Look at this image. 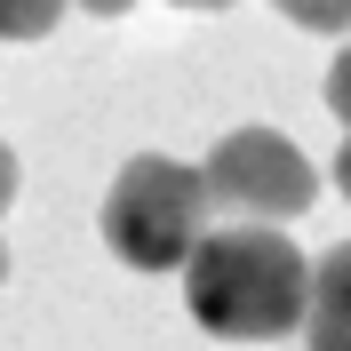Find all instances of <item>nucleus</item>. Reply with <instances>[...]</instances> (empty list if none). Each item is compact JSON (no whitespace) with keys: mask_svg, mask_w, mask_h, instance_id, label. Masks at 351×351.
<instances>
[{"mask_svg":"<svg viewBox=\"0 0 351 351\" xmlns=\"http://www.w3.org/2000/svg\"><path fill=\"white\" fill-rule=\"evenodd\" d=\"M0 287H8V247H0Z\"/></svg>","mask_w":351,"mask_h":351,"instance_id":"12","label":"nucleus"},{"mask_svg":"<svg viewBox=\"0 0 351 351\" xmlns=\"http://www.w3.org/2000/svg\"><path fill=\"white\" fill-rule=\"evenodd\" d=\"M328 112H335V120L351 128V48H343V56L328 64Z\"/></svg>","mask_w":351,"mask_h":351,"instance_id":"7","label":"nucleus"},{"mask_svg":"<svg viewBox=\"0 0 351 351\" xmlns=\"http://www.w3.org/2000/svg\"><path fill=\"white\" fill-rule=\"evenodd\" d=\"M208 208H216L208 168L168 160V152H136L104 192V247L128 271H184L192 247L216 232Z\"/></svg>","mask_w":351,"mask_h":351,"instance_id":"2","label":"nucleus"},{"mask_svg":"<svg viewBox=\"0 0 351 351\" xmlns=\"http://www.w3.org/2000/svg\"><path fill=\"white\" fill-rule=\"evenodd\" d=\"M311 271L304 247L287 240L280 223H223L208 240L192 247L184 263V311H192L199 328L216 335V343H280L311 319Z\"/></svg>","mask_w":351,"mask_h":351,"instance_id":"1","label":"nucleus"},{"mask_svg":"<svg viewBox=\"0 0 351 351\" xmlns=\"http://www.w3.org/2000/svg\"><path fill=\"white\" fill-rule=\"evenodd\" d=\"M8 208H16V152L0 144V216H8Z\"/></svg>","mask_w":351,"mask_h":351,"instance_id":"8","label":"nucleus"},{"mask_svg":"<svg viewBox=\"0 0 351 351\" xmlns=\"http://www.w3.org/2000/svg\"><path fill=\"white\" fill-rule=\"evenodd\" d=\"M136 0H80V16H128Z\"/></svg>","mask_w":351,"mask_h":351,"instance_id":"9","label":"nucleus"},{"mask_svg":"<svg viewBox=\"0 0 351 351\" xmlns=\"http://www.w3.org/2000/svg\"><path fill=\"white\" fill-rule=\"evenodd\" d=\"M311 351H351V240L319 256L311 271V319H304Z\"/></svg>","mask_w":351,"mask_h":351,"instance_id":"4","label":"nucleus"},{"mask_svg":"<svg viewBox=\"0 0 351 351\" xmlns=\"http://www.w3.org/2000/svg\"><path fill=\"white\" fill-rule=\"evenodd\" d=\"M208 168V192H216V208H232V216H256V223H287L304 216L311 199H319V176H311V160L287 144V136L271 128H232L216 144V152L199 160Z\"/></svg>","mask_w":351,"mask_h":351,"instance_id":"3","label":"nucleus"},{"mask_svg":"<svg viewBox=\"0 0 351 351\" xmlns=\"http://www.w3.org/2000/svg\"><path fill=\"white\" fill-rule=\"evenodd\" d=\"M176 8H232V0H176Z\"/></svg>","mask_w":351,"mask_h":351,"instance_id":"11","label":"nucleus"},{"mask_svg":"<svg viewBox=\"0 0 351 351\" xmlns=\"http://www.w3.org/2000/svg\"><path fill=\"white\" fill-rule=\"evenodd\" d=\"M72 0H0V40H48Z\"/></svg>","mask_w":351,"mask_h":351,"instance_id":"5","label":"nucleus"},{"mask_svg":"<svg viewBox=\"0 0 351 351\" xmlns=\"http://www.w3.org/2000/svg\"><path fill=\"white\" fill-rule=\"evenodd\" d=\"M295 32H351V0H271Z\"/></svg>","mask_w":351,"mask_h":351,"instance_id":"6","label":"nucleus"},{"mask_svg":"<svg viewBox=\"0 0 351 351\" xmlns=\"http://www.w3.org/2000/svg\"><path fill=\"white\" fill-rule=\"evenodd\" d=\"M335 192L351 199V136H343V152H335Z\"/></svg>","mask_w":351,"mask_h":351,"instance_id":"10","label":"nucleus"}]
</instances>
